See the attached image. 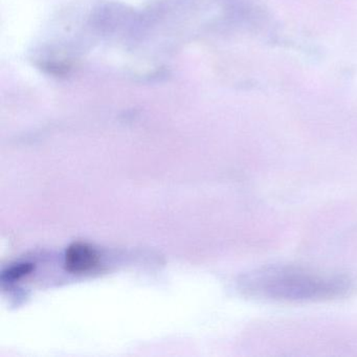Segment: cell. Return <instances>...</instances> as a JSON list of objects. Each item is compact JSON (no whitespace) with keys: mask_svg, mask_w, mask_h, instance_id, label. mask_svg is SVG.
Returning a JSON list of instances; mask_svg holds the SVG:
<instances>
[{"mask_svg":"<svg viewBox=\"0 0 357 357\" xmlns=\"http://www.w3.org/2000/svg\"><path fill=\"white\" fill-rule=\"evenodd\" d=\"M246 291L261 300L315 302L337 298L348 290L338 275H321L292 265H269L248 275Z\"/></svg>","mask_w":357,"mask_h":357,"instance_id":"obj_1","label":"cell"},{"mask_svg":"<svg viewBox=\"0 0 357 357\" xmlns=\"http://www.w3.org/2000/svg\"><path fill=\"white\" fill-rule=\"evenodd\" d=\"M99 263V255L95 248L86 243L72 244L66 250V267L72 273H84L91 271Z\"/></svg>","mask_w":357,"mask_h":357,"instance_id":"obj_2","label":"cell"},{"mask_svg":"<svg viewBox=\"0 0 357 357\" xmlns=\"http://www.w3.org/2000/svg\"><path fill=\"white\" fill-rule=\"evenodd\" d=\"M33 269H34V265L31 263L15 265V266L10 267L7 271H3L1 280L3 282H14L32 273Z\"/></svg>","mask_w":357,"mask_h":357,"instance_id":"obj_3","label":"cell"}]
</instances>
